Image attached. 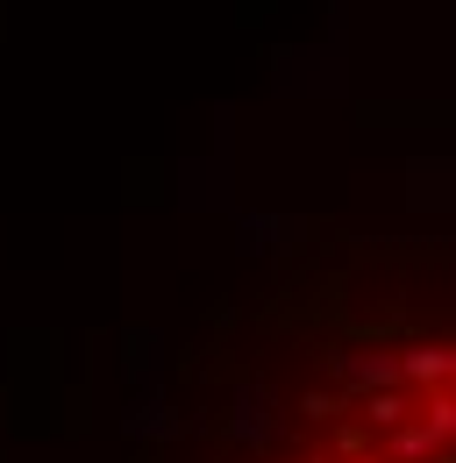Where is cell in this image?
Here are the masks:
<instances>
[{
  "mask_svg": "<svg viewBox=\"0 0 456 463\" xmlns=\"http://www.w3.org/2000/svg\"><path fill=\"white\" fill-rule=\"evenodd\" d=\"M413 413H421L413 392H364V420H371V428H406Z\"/></svg>",
  "mask_w": 456,
  "mask_h": 463,
  "instance_id": "obj_2",
  "label": "cell"
},
{
  "mask_svg": "<svg viewBox=\"0 0 456 463\" xmlns=\"http://www.w3.org/2000/svg\"><path fill=\"white\" fill-rule=\"evenodd\" d=\"M421 457H442V442L428 435V420L413 413L406 428H393V463H421Z\"/></svg>",
  "mask_w": 456,
  "mask_h": 463,
  "instance_id": "obj_3",
  "label": "cell"
},
{
  "mask_svg": "<svg viewBox=\"0 0 456 463\" xmlns=\"http://www.w3.org/2000/svg\"><path fill=\"white\" fill-rule=\"evenodd\" d=\"M364 463H385V457H364Z\"/></svg>",
  "mask_w": 456,
  "mask_h": 463,
  "instance_id": "obj_5",
  "label": "cell"
},
{
  "mask_svg": "<svg viewBox=\"0 0 456 463\" xmlns=\"http://www.w3.org/2000/svg\"><path fill=\"white\" fill-rule=\"evenodd\" d=\"M378 428L371 420H349V428H336V457H349V463H364V442H371Z\"/></svg>",
  "mask_w": 456,
  "mask_h": 463,
  "instance_id": "obj_4",
  "label": "cell"
},
{
  "mask_svg": "<svg viewBox=\"0 0 456 463\" xmlns=\"http://www.w3.org/2000/svg\"><path fill=\"white\" fill-rule=\"evenodd\" d=\"M399 385H413V392L456 385V343H413L406 356H399Z\"/></svg>",
  "mask_w": 456,
  "mask_h": 463,
  "instance_id": "obj_1",
  "label": "cell"
}]
</instances>
